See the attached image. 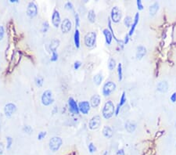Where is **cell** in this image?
Here are the masks:
<instances>
[{"label":"cell","mask_w":176,"mask_h":155,"mask_svg":"<svg viewBox=\"0 0 176 155\" xmlns=\"http://www.w3.org/2000/svg\"><path fill=\"white\" fill-rule=\"evenodd\" d=\"M115 106L111 100L107 101L102 110V115L105 119L111 118L115 115Z\"/></svg>","instance_id":"cell-1"},{"label":"cell","mask_w":176,"mask_h":155,"mask_svg":"<svg viewBox=\"0 0 176 155\" xmlns=\"http://www.w3.org/2000/svg\"><path fill=\"white\" fill-rule=\"evenodd\" d=\"M116 89H117V85L113 82L109 81V82H107L105 84L103 85L102 93H103V95L104 97H109L116 90Z\"/></svg>","instance_id":"cell-2"},{"label":"cell","mask_w":176,"mask_h":155,"mask_svg":"<svg viewBox=\"0 0 176 155\" xmlns=\"http://www.w3.org/2000/svg\"><path fill=\"white\" fill-rule=\"evenodd\" d=\"M95 42H96V33L94 31L88 32L84 37V43L86 47L92 48L95 46Z\"/></svg>","instance_id":"cell-3"},{"label":"cell","mask_w":176,"mask_h":155,"mask_svg":"<svg viewBox=\"0 0 176 155\" xmlns=\"http://www.w3.org/2000/svg\"><path fill=\"white\" fill-rule=\"evenodd\" d=\"M62 144H63V140H62L60 137L54 136L49 140V149H50L51 151H53V152H57V151H58L60 150Z\"/></svg>","instance_id":"cell-4"},{"label":"cell","mask_w":176,"mask_h":155,"mask_svg":"<svg viewBox=\"0 0 176 155\" xmlns=\"http://www.w3.org/2000/svg\"><path fill=\"white\" fill-rule=\"evenodd\" d=\"M41 101L44 106H49L53 103L54 99H53V93L51 90H45L43 92L42 97H41Z\"/></svg>","instance_id":"cell-5"},{"label":"cell","mask_w":176,"mask_h":155,"mask_svg":"<svg viewBox=\"0 0 176 155\" xmlns=\"http://www.w3.org/2000/svg\"><path fill=\"white\" fill-rule=\"evenodd\" d=\"M122 11L117 6H113L110 12V19L113 23H118L122 19Z\"/></svg>","instance_id":"cell-6"},{"label":"cell","mask_w":176,"mask_h":155,"mask_svg":"<svg viewBox=\"0 0 176 155\" xmlns=\"http://www.w3.org/2000/svg\"><path fill=\"white\" fill-rule=\"evenodd\" d=\"M101 125V118L99 115L93 116L89 122V128L91 130H96Z\"/></svg>","instance_id":"cell-7"},{"label":"cell","mask_w":176,"mask_h":155,"mask_svg":"<svg viewBox=\"0 0 176 155\" xmlns=\"http://www.w3.org/2000/svg\"><path fill=\"white\" fill-rule=\"evenodd\" d=\"M37 14H38V6L35 4V2H30L27 7V15L30 18H34V16H37Z\"/></svg>","instance_id":"cell-8"},{"label":"cell","mask_w":176,"mask_h":155,"mask_svg":"<svg viewBox=\"0 0 176 155\" xmlns=\"http://www.w3.org/2000/svg\"><path fill=\"white\" fill-rule=\"evenodd\" d=\"M16 111V106L13 103H8L5 105L4 114L6 117L10 118Z\"/></svg>","instance_id":"cell-9"},{"label":"cell","mask_w":176,"mask_h":155,"mask_svg":"<svg viewBox=\"0 0 176 155\" xmlns=\"http://www.w3.org/2000/svg\"><path fill=\"white\" fill-rule=\"evenodd\" d=\"M68 106L69 110L72 114H74V115H79L80 111H79L78 104L75 100V99L72 98V97H70L68 99Z\"/></svg>","instance_id":"cell-10"},{"label":"cell","mask_w":176,"mask_h":155,"mask_svg":"<svg viewBox=\"0 0 176 155\" xmlns=\"http://www.w3.org/2000/svg\"><path fill=\"white\" fill-rule=\"evenodd\" d=\"M78 108L79 111L83 114V115H86L89 114V112L90 111V109H91V105L89 101H81L78 103Z\"/></svg>","instance_id":"cell-11"},{"label":"cell","mask_w":176,"mask_h":155,"mask_svg":"<svg viewBox=\"0 0 176 155\" xmlns=\"http://www.w3.org/2000/svg\"><path fill=\"white\" fill-rule=\"evenodd\" d=\"M61 23L62 21H61L60 14L58 10H54L53 15H52V24L54 26V28H57L60 26Z\"/></svg>","instance_id":"cell-12"},{"label":"cell","mask_w":176,"mask_h":155,"mask_svg":"<svg viewBox=\"0 0 176 155\" xmlns=\"http://www.w3.org/2000/svg\"><path fill=\"white\" fill-rule=\"evenodd\" d=\"M60 28L63 33H68L72 28V23L68 18H65L60 24Z\"/></svg>","instance_id":"cell-13"},{"label":"cell","mask_w":176,"mask_h":155,"mask_svg":"<svg viewBox=\"0 0 176 155\" xmlns=\"http://www.w3.org/2000/svg\"><path fill=\"white\" fill-rule=\"evenodd\" d=\"M146 54V48L142 45H140L137 47L136 49V59L137 60H142Z\"/></svg>","instance_id":"cell-14"},{"label":"cell","mask_w":176,"mask_h":155,"mask_svg":"<svg viewBox=\"0 0 176 155\" xmlns=\"http://www.w3.org/2000/svg\"><path fill=\"white\" fill-rule=\"evenodd\" d=\"M90 105L93 108H96L99 106L100 103H101V98L99 97V95H94L90 99Z\"/></svg>","instance_id":"cell-15"},{"label":"cell","mask_w":176,"mask_h":155,"mask_svg":"<svg viewBox=\"0 0 176 155\" xmlns=\"http://www.w3.org/2000/svg\"><path fill=\"white\" fill-rule=\"evenodd\" d=\"M157 89L158 92L160 93H167L168 90V84L167 82L164 81V82H160L157 85Z\"/></svg>","instance_id":"cell-16"},{"label":"cell","mask_w":176,"mask_h":155,"mask_svg":"<svg viewBox=\"0 0 176 155\" xmlns=\"http://www.w3.org/2000/svg\"><path fill=\"white\" fill-rule=\"evenodd\" d=\"M139 13H136V15H135L134 21H133V23H132V26H131V28H130L129 33H128V35H129V37L132 36V34H133L134 31H135V29H136L138 23H139Z\"/></svg>","instance_id":"cell-17"},{"label":"cell","mask_w":176,"mask_h":155,"mask_svg":"<svg viewBox=\"0 0 176 155\" xmlns=\"http://www.w3.org/2000/svg\"><path fill=\"white\" fill-rule=\"evenodd\" d=\"M103 35L105 36L106 39V43L107 45H110L113 40V35H112L110 31L108 30L107 28H105L103 30Z\"/></svg>","instance_id":"cell-18"},{"label":"cell","mask_w":176,"mask_h":155,"mask_svg":"<svg viewBox=\"0 0 176 155\" xmlns=\"http://www.w3.org/2000/svg\"><path fill=\"white\" fill-rule=\"evenodd\" d=\"M159 8H160V7H159V2H154V3L149 7V12H150V16H155L157 13L158 12Z\"/></svg>","instance_id":"cell-19"},{"label":"cell","mask_w":176,"mask_h":155,"mask_svg":"<svg viewBox=\"0 0 176 155\" xmlns=\"http://www.w3.org/2000/svg\"><path fill=\"white\" fill-rule=\"evenodd\" d=\"M103 135L107 139L111 138L113 136V130L108 125H105L103 129Z\"/></svg>","instance_id":"cell-20"},{"label":"cell","mask_w":176,"mask_h":155,"mask_svg":"<svg viewBox=\"0 0 176 155\" xmlns=\"http://www.w3.org/2000/svg\"><path fill=\"white\" fill-rule=\"evenodd\" d=\"M125 127L126 131L128 133H132L135 132V130L136 129V124L135 123H132L131 121H127L125 125Z\"/></svg>","instance_id":"cell-21"},{"label":"cell","mask_w":176,"mask_h":155,"mask_svg":"<svg viewBox=\"0 0 176 155\" xmlns=\"http://www.w3.org/2000/svg\"><path fill=\"white\" fill-rule=\"evenodd\" d=\"M74 42H75V46L78 49L80 47V32L78 29H76L74 34Z\"/></svg>","instance_id":"cell-22"},{"label":"cell","mask_w":176,"mask_h":155,"mask_svg":"<svg viewBox=\"0 0 176 155\" xmlns=\"http://www.w3.org/2000/svg\"><path fill=\"white\" fill-rule=\"evenodd\" d=\"M93 82L96 85H101L102 82H103V75L102 74L99 73V74H96L95 75H94L93 77Z\"/></svg>","instance_id":"cell-23"},{"label":"cell","mask_w":176,"mask_h":155,"mask_svg":"<svg viewBox=\"0 0 176 155\" xmlns=\"http://www.w3.org/2000/svg\"><path fill=\"white\" fill-rule=\"evenodd\" d=\"M88 19H89V22L93 24L95 21V11L93 10H90L88 13Z\"/></svg>","instance_id":"cell-24"},{"label":"cell","mask_w":176,"mask_h":155,"mask_svg":"<svg viewBox=\"0 0 176 155\" xmlns=\"http://www.w3.org/2000/svg\"><path fill=\"white\" fill-rule=\"evenodd\" d=\"M59 45H60V41L57 40V39H54L51 42L50 44V49L52 52H56L58 48Z\"/></svg>","instance_id":"cell-25"},{"label":"cell","mask_w":176,"mask_h":155,"mask_svg":"<svg viewBox=\"0 0 176 155\" xmlns=\"http://www.w3.org/2000/svg\"><path fill=\"white\" fill-rule=\"evenodd\" d=\"M117 75H118V81L121 82L122 80V78H123V74H122V64L120 63L117 65Z\"/></svg>","instance_id":"cell-26"},{"label":"cell","mask_w":176,"mask_h":155,"mask_svg":"<svg viewBox=\"0 0 176 155\" xmlns=\"http://www.w3.org/2000/svg\"><path fill=\"white\" fill-rule=\"evenodd\" d=\"M116 67V61L113 58H110L108 62V68L110 70H113Z\"/></svg>","instance_id":"cell-27"},{"label":"cell","mask_w":176,"mask_h":155,"mask_svg":"<svg viewBox=\"0 0 176 155\" xmlns=\"http://www.w3.org/2000/svg\"><path fill=\"white\" fill-rule=\"evenodd\" d=\"M127 101V97H126V93L125 92H123L122 93V97H121V99H120V103H118V105L120 106V107H122L125 103H126Z\"/></svg>","instance_id":"cell-28"},{"label":"cell","mask_w":176,"mask_h":155,"mask_svg":"<svg viewBox=\"0 0 176 155\" xmlns=\"http://www.w3.org/2000/svg\"><path fill=\"white\" fill-rule=\"evenodd\" d=\"M124 23H125V25L128 28H131L132 26V17L130 16H125V18L124 20Z\"/></svg>","instance_id":"cell-29"},{"label":"cell","mask_w":176,"mask_h":155,"mask_svg":"<svg viewBox=\"0 0 176 155\" xmlns=\"http://www.w3.org/2000/svg\"><path fill=\"white\" fill-rule=\"evenodd\" d=\"M43 82H44V79H43V77H41V76L37 77L36 79H35V83H36L37 86L38 87L43 86Z\"/></svg>","instance_id":"cell-30"},{"label":"cell","mask_w":176,"mask_h":155,"mask_svg":"<svg viewBox=\"0 0 176 155\" xmlns=\"http://www.w3.org/2000/svg\"><path fill=\"white\" fill-rule=\"evenodd\" d=\"M49 28V24L47 21H45L43 24V27H42V32L46 33L48 31Z\"/></svg>","instance_id":"cell-31"},{"label":"cell","mask_w":176,"mask_h":155,"mask_svg":"<svg viewBox=\"0 0 176 155\" xmlns=\"http://www.w3.org/2000/svg\"><path fill=\"white\" fill-rule=\"evenodd\" d=\"M6 149L9 150L11 148L13 144V139L11 136H7L6 137Z\"/></svg>","instance_id":"cell-32"},{"label":"cell","mask_w":176,"mask_h":155,"mask_svg":"<svg viewBox=\"0 0 176 155\" xmlns=\"http://www.w3.org/2000/svg\"><path fill=\"white\" fill-rule=\"evenodd\" d=\"M58 53H57V52L56 51V52H52V56H51V58H50V61H52V62H56V61H57V60H58Z\"/></svg>","instance_id":"cell-33"},{"label":"cell","mask_w":176,"mask_h":155,"mask_svg":"<svg viewBox=\"0 0 176 155\" xmlns=\"http://www.w3.org/2000/svg\"><path fill=\"white\" fill-rule=\"evenodd\" d=\"M65 9L67 10H74V5L71 2H67L65 3L64 6Z\"/></svg>","instance_id":"cell-34"},{"label":"cell","mask_w":176,"mask_h":155,"mask_svg":"<svg viewBox=\"0 0 176 155\" xmlns=\"http://www.w3.org/2000/svg\"><path fill=\"white\" fill-rule=\"evenodd\" d=\"M88 148H89V151L91 154H93L94 152H95V151H96V147H95V145H94L92 143H89Z\"/></svg>","instance_id":"cell-35"},{"label":"cell","mask_w":176,"mask_h":155,"mask_svg":"<svg viewBox=\"0 0 176 155\" xmlns=\"http://www.w3.org/2000/svg\"><path fill=\"white\" fill-rule=\"evenodd\" d=\"M5 35V28L2 25H0V41H2Z\"/></svg>","instance_id":"cell-36"},{"label":"cell","mask_w":176,"mask_h":155,"mask_svg":"<svg viewBox=\"0 0 176 155\" xmlns=\"http://www.w3.org/2000/svg\"><path fill=\"white\" fill-rule=\"evenodd\" d=\"M46 135H47V133L45 131L40 132V133H39V135H38V139H39V140H43L45 137L46 136Z\"/></svg>","instance_id":"cell-37"},{"label":"cell","mask_w":176,"mask_h":155,"mask_svg":"<svg viewBox=\"0 0 176 155\" xmlns=\"http://www.w3.org/2000/svg\"><path fill=\"white\" fill-rule=\"evenodd\" d=\"M75 25H76V28H78L80 26V17H79V15L78 13H75Z\"/></svg>","instance_id":"cell-38"},{"label":"cell","mask_w":176,"mask_h":155,"mask_svg":"<svg viewBox=\"0 0 176 155\" xmlns=\"http://www.w3.org/2000/svg\"><path fill=\"white\" fill-rule=\"evenodd\" d=\"M23 130H24V131H25V133H28V134H30V133H31L33 132V129H31V127L29 126V125H27V126L24 127Z\"/></svg>","instance_id":"cell-39"},{"label":"cell","mask_w":176,"mask_h":155,"mask_svg":"<svg viewBox=\"0 0 176 155\" xmlns=\"http://www.w3.org/2000/svg\"><path fill=\"white\" fill-rule=\"evenodd\" d=\"M136 4H137V6H138V10H143V5H142V2L141 0H137Z\"/></svg>","instance_id":"cell-40"},{"label":"cell","mask_w":176,"mask_h":155,"mask_svg":"<svg viewBox=\"0 0 176 155\" xmlns=\"http://www.w3.org/2000/svg\"><path fill=\"white\" fill-rule=\"evenodd\" d=\"M81 61H76V62L75 63V64H74V68H75V70H78V69H79V67H81Z\"/></svg>","instance_id":"cell-41"},{"label":"cell","mask_w":176,"mask_h":155,"mask_svg":"<svg viewBox=\"0 0 176 155\" xmlns=\"http://www.w3.org/2000/svg\"><path fill=\"white\" fill-rule=\"evenodd\" d=\"M170 100L172 103H175L176 102V93H173L172 95L170 97Z\"/></svg>","instance_id":"cell-42"},{"label":"cell","mask_w":176,"mask_h":155,"mask_svg":"<svg viewBox=\"0 0 176 155\" xmlns=\"http://www.w3.org/2000/svg\"><path fill=\"white\" fill-rule=\"evenodd\" d=\"M3 152H4V146L3 143H0V155L3 154Z\"/></svg>","instance_id":"cell-43"},{"label":"cell","mask_w":176,"mask_h":155,"mask_svg":"<svg viewBox=\"0 0 176 155\" xmlns=\"http://www.w3.org/2000/svg\"><path fill=\"white\" fill-rule=\"evenodd\" d=\"M129 35H128V34H126L125 38V41H124V44L125 45H127L128 43V41H129Z\"/></svg>","instance_id":"cell-44"},{"label":"cell","mask_w":176,"mask_h":155,"mask_svg":"<svg viewBox=\"0 0 176 155\" xmlns=\"http://www.w3.org/2000/svg\"><path fill=\"white\" fill-rule=\"evenodd\" d=\"M117 155H125V151L123 149H121L117 152Z\"/></svg>","instance_id":"cell-45"},{"label":"cell","mask_w":176,"mask_h":155,"mask_svg":"<svg viewBox=\"0 0 176 155\" xmlns=\"http://www.w3.org/2000/svg\"><path fill=\"white\" fill-rule=\"evenodd\" d=\"M120 109H121L120 106L119 105H117V107H116V109H115V115H118V114H119V111H120Z\"/></svg>","instance_id":"cell-46"},{"label":"cell","mask_w":176,"mask_h":155,"mask_svg":"<svg viewBox=\"0 0 176 155\" xmlns=\"http://www.w3.org/2000/svg\"><path fill=\"white\" fill-rule=\"evenodd\" d=\"M18 2V0H10V2H11V3H16V2Z\"/></svg>","instance_id":"cell-47"},{"label":"cell","mask_w":176,"mask_h":155,"mask_svg":"<svg viewBox=\"0 0 176 155\" xmlns=\"http://www.w3.org/2000/svg\"><path fill=\"white\" fill-rule=\"evenodd\" d=\"M103 155H108V152L107 151H104V153H103Z\"/></svg>","instance_id":"cell-48"},{"label":"cell","mask_w":176,"mask_h":155,"mask_svg":"<svg viewBox=\"0 0 176 155\" xmlns=\"http://www.w3.org/2000/svg\"><path fill=\"white\" fill-rule=\"evenodd\" d=\"M175 147H176V143H175Z\"/></svg>","instance_id":"cell-49"}]
</instances>
